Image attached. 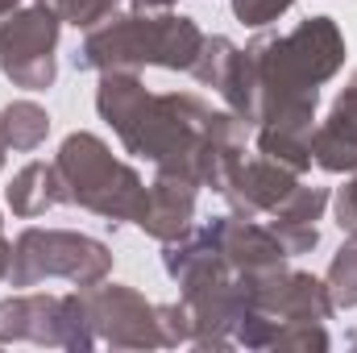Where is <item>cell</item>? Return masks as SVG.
<instances>
[{
  "label": "cell",
  "instance_id": "cell-13",
  "mask_svg": "<svg viewBox=\"0 0 357 353\" xmlns=\"http://www.w3.org/2000/svg\"><path fill=\"white\" fill-rule=\"evenodd\" d=\"M328 295L337 308H354L357 303V229L354 237L337 250L333 258V270H328Z\"/></svg>",
  "mask_w": 357,
  "mask_h": 353
},
{
  "label": "cell",
  "instance_id": "cell-1",
  "mask_svg": "<svg viewBox=\"0 0 357 353\" xmlns=\"http://www.w3.org/2000/svg\"><path fill=\"white\" fill-rule=\"evenodd\" d=\"M100 117L121 133L125 150L150 158L162 175L225 187L237 167L245 121L237 112H212L195 96H150L133 75L104 71L96 91Z\"/></svg>",
  "mask_w": 357,
  "mask_h": 353
},
{
  "label": "cell",
  "instance_id": "cell-14",
  "mask_svg": "<svg viewBox=\"0 0 357 353\" xmlns=\"http://www.w3.org/2000/svg\"><path fill=\"white\" fill-rule=\"evenodd\" d=\"M46 8H54L63 21H71V25H84V29H96L112 8H116V0H42Z\"/></svg>",
  "mask_w": 357,
  "mask_h": 353
},
{
  "label": "cell",
  "instance_id": "cell-12",
  "mask_svg": "<svg viewBox=\"0 0 357 353\" xmlns=\"http://www.w3.org/2000/svg\"><path fill=\"white\" fill-rule=\"evenodd\" d=\"M46 129H50V117H46L38 104H29V100H17V104H8V108L0 112V137H4V146H13V150H33V146H42Z\"/></svg>",
  "mask_w": 357,
  "mask_h": 353
},
{
  "label": "cell",
  "instance_id": "cell-9",
  "mask_svg": "<svg viewBox=\"0 0 357 353\" xmlns=\"http://www.w3.org/2000/svg\"><path fill=\"white\" fill-rule=\"evenodd\" d=\"M191 212H195V183L158 175V183L146 191V212H142L137 225L146 233L162 237V241H175L178 233H187Z\"/></svg>",
  "mask_w": 357,
  "mask_h": 353
},
{
  "label": "cell",
  "instance_id": "cell-2",
  "mask_svg": "<svg viewBox=\"0 0 357 353\" xmlns=\"http://www.w3.org/2000/svg\"><path fill=\"white\" fill-rule=\"evenodd\" d=\"M204 50V33L187 17H116L96 25L75 54V67L96 71H129V67H178L191 71Z\"/></svg>",
  "mask_w": 357,
  "mask_h": 353
},
{
  "label": "cell",
  "instance_id": "cell-10",
  "mask_svg": "<svg viewBox=\"0 0 357 353\" xmlns=\"http://www.w3.org/2000/svg\"><path fill=\"white\" fill-rule=\"evenodd\" d=\"M324 187H295L278 208H274V220H270V233L282 241L287 254H303L316 246V220H320V208H324Z\"/></svg>",
  "mask_w": 357,
  "mask_h": 353
},
{
  "label": "cell",
  "instance_id": "cell-5",
  "mask_svg": "<svg viewBox=\"0 0 357 353\" xmlns=\"http://www.w3.org/2000/svg\"><path fill=\"white\" fill-rule=\"evenodd\" d=\"M54 42H59V13L46 4L0 17V71L21 88H50Z\"/></svg>",
  "mask_w": 357,
  "mask_h": 353
},
{
  "label": "cell",
  "instance_id": "cell-6",
  "mask_svg": "<svg viewBox=\"0 0 357 353\" xmlns=\"http://www.w3.org/2000/svg\"><path fill=\"white\" fill-rule=\"evenodd\" d=\"M84 308H88V320L104 329V341L112 345H158L162 341V333H154L158 308H150L129 287H100L84 299Z\"/></svg>",
  "mask_w": 357,
  "mask_h": 353
},
{
  "label": "cell",
  "instance_id": "cell-11",
  "mask_svg": "<svg viewBox=\"0 0 357 353\" xmlns=\"http://www.w3.org/2000/svg\"><path fill=\"white\" fill-rule=\"evenodd\" d=\"M63 200H67L63 175H59V167H46V163H29L8 187V204L17 216H38Z\"/></svg>",
  "mask_w": 357,
  "mask_h": 353
},
{
  "label": "cell",
  "instance_id": "cell-8",
  "mask_svg": "<svg viewBox=\"0 0 357 353\" xmlns=\"http://www.w3.org/2000/svg\"><path fill=\"white\" fill-rule=\"evenodd\" d=\"M312 158L324 171H357V80L341 91L324 129L312 133Z\"/></svg>",
  "mask_w": 357,
  "mask_h": 353
},
{
  "label": "cell",
  "instance_id": "cell-18",
  "mask_svg": "<svg viewBox=\"0 0 357 353\" xmlns=\"http://www.w3.org/2000/svg\"><path fill=\"white\" fill-rule=\"evenodd\" d=\"M137 4H146V8H167V4H175V0H137Z\"/></svg>",
  "mask_w": 357,
  "mask_h": 353
},
{
  "label": "cell",
  "instance_id": "cell-19",
  "mask_svg": "<svg viewBox=\"0 0 357 353\" xmlns=\"http://www.w3.org/2000/svg\"><path fill=\"white\" fill-rule=\"evenodd\" d=\"M0 163H4V137H0Z\"/></svg>",
  "mask_w": 357,
  "mask_h": 353
},
{
  "label": "cell",
  "instance_id": "cell-4",
  "mask_svg": "<svg viewBox=\"0 0 357 353\" xmlns=\"http://www.w3.org/2000/svg\"><path fill=\"white\" fill-rule=\"evenodd\" d=\"M42 274H63L79 287H91L108 274V250L91 237L79 233H59V229H29L21 233L13 262H8V278L17 287L38 283Z\"/></svg>",
  "mask_w": 357,
  "mask_h": 353
},
{
  "label": "cell",
  "instance_id": "cell-16",
  "mask_svg": "<svg viewBox=\"0 0 357 353\" xmlns=\"http://www.w3.org/2000/svg\"><path fill=\"white\" fill-rule=\"evenodd\" d=\"M337 220H341V229H357V179L337 200Z\"/></svg>",
  "mask_w": 357,
  "mask_h": 353
},
{
  "label": "cell",
  "instance_id": "cell-17",
  "mask_svg": "<svg viewBox=\"0 0 357 353\" xmlns=\"http://www.w3.org/2000/svg\"><path fill=\"white\" fill-rule=\"evenodd\" d=\"M8 262H13V254H8V246H4V233H0V278L8 274Z\"/></svg>",
  "mask_w": 357,
  "mask_h": 353
},
{
  "label": "cell",
  "instance_id": "cell-7",
  "mask_svg": "<svg viewBox=\"0 0 357 353\" xmlns=\"http://www.w3.org/2000/svg\"><path fill=\"white\" fill-rule=\"evenodd\" d=\"M225 200L250 220L254 212H274L291 191H295V175L282 167V163H274V158H254V163H237L229 179H225Z\"/></svg>",
  "mask_w": 357,
  "mask_h": 353
},
{
  "label": "cell",
  "instance_id": "cell-20",
  "mask_svg": "<svg viewBox=\"0 0 357 353\" xmlns=\"http://www.w3.org/2000/svg\"><path fill=\"white\" fill-rule=\"evenodd\" d=\"M0 17H4V8H0Z\"/></svg>",
  "mask_w": 357,
  "mask_h": 353
},
{
  "label": "cell",
  "instance_id": "cell-3",
  "mask_svg": "<svg viewBox=\"0 0 357 353\" xmlns=\"http://www.w3.org/2000/svg\"><path fill=\"white\" fill-rule=\"evenodd\" d=\"M59 175L67 187V200L84 204L108 220H142L146 212V191L142 179L125 163L112 158V150L91 137V133H71L59 150Z\"/></svg>",
  "mask_w": 357,
  "mask_h": 353
},
{
  "label": "cell",
  "instance_id": "cell-15",
  "mask_svg": "<svg viewBox=\"0 0 357 353\" xmlns=\"http://www.w3.org/2000/svg\"><path fill=\"white\" fill-rule=\"evenodd\" d=\"M295 0H233V13L245 21V25H266L278 13H287Z\"/></svg>",
  "mask_w": 357,
  "mask_h": 353
}]
</instances>
